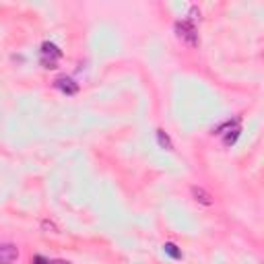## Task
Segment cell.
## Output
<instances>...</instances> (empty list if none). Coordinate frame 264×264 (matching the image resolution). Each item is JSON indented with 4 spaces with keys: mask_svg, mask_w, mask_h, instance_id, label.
I'll use <instances>...</instances> for the list:
<instances>
[{
    "mask_svg": "<svg viewBox=\"0 0 264 264\" xmlns=\"http://www.w3.org/2000/svg\"><path fill=\"white\" fill-rule=\"evenodd\" d=\"M176 33L182 41H186L190 48L198 46V33H196V27H194L192 21H177L176 23Z\"/></svg>",
    "mask_w": 264,
    "mask_h": 264,
    "instance_id": "cell-1",
    "label": "cell"
},
{
    "mask_svg": "<svg viewBox=\"0 0 264 264\" xmlns=\"http://www.w3.org/2000/svg\"><path fill=\"white\" fill-rule=\"evenodd\" d=\"M62 58V50L52 44V41H44L41 44V64L44 68H56V62Z\"/></svg>",
    "mask_w": 264,
    "mask_h": 264,
    "instance_id": "cell-2",
    "label": "cell"
},
{
    "mask_svg": "<svg viewBox=\"0 0 264 264\" xmlns=\"http://www.w3.org/2000/svg\"><path fill=\"white\" fill-rule=\"evenodd\" d=\"M54 87H56L58 91L66 93V95H77L79 93V83L71 77H58L56 81H54Z\"/></svg>",
    "mask_w": 264,
    "mask_h": 264,
    "instance_id": "cell-3",
    "label": "cell"
},
{
    "mask_svg": "<svg viewBox=\"0 0 264 264\" xmlns=\"http://www.w3.org/2000/svg\"><path fill=\"white\" fill-rule=\"evenodd\" d=\"M19 260V248L15 244H0V264H12Z\"/></svg>",
    "mask_w": 264,
    "mask_h": 264,
    "instance_id": "cell-4",
    "label": "cell"
},
{
    "mask_svg": "<svg viewBox=\"0 0 264 264\" xmlns=\"http://www.w3.org/2000/svg\"><path fill=\"white\" fill-rule=\"evenodd\" d=\"M192 196H194V200L200 202V204H204V206H211V204H213V196H211V194H208L206 190L198 188V186L192 188Z\"/></svg>",
    "mask_w": 264,
    "mask_h": 264,
    "instance_id": "cell-5",
    "label": "cell"
},
{
    "mask_svg": "<svg viewBox=\"0 0 264 264\" xmlns=\"http://www.w3.org/2000/svg\"><path fill=\"white\" fill-rule=\"evenodd\" d=\"M157 143H159V147L161 149H165V151H172L174 149V143H172V138L165 134L163 130H157Z\"/></svg>",
    "mask_w": 264,
    "mask_h": 264,
    "instance_id": "cell-6",
    "label": "cell"
},
{
    "mask_svg": "<svg viewBox=\"0 0 264 264\" xmlns=\"http://www.w3.org/2000/svg\"><path fill=\"white\" fill-rule=\"evenodd\" d=\"M163 250H165V254L172 256L174 260H179V258H182V250H179L176 244H172V242L165 244V246H163Z\"/></svg>",
    "mask_w": 264,
    "mask_h": 264,
    "instance_id": "cell-7",
    "label": "cell"
},
{
    "mask_svg": "<svg viewBox=\"0 0 264 264\" xmlns=\"http://www.w3.org/2000/svg\"><path fill=\"white\" fill-rule=\"evenodd\" d=\"M240 128H233V130H229L227 134H225V138H223V145L225 147H231V145H235V141H238L240 138Z\"/></svg>",
    "mask_w": 264,
    "mask_h": 264,
    "instance_id": "cell-8",
    "label": "cell"
},
{
    "mask_svg": "<svg viewBox=\"0 0 264 264\" xmlns=\"http://www.w3.org/2000/svg\"><path fill=\"white\" fill-rule=\"evenodd\" d=\"M50 260H46L44 256H33V260H31V264H48Z\"/></svg>",
    "mask_w": 264,
    "mask_h": 264,
    "instance_id": "cell-9",
    "label": "cell"
},
{
    "mask_svg": "<svg viewBox=\"0 0 264 264\" xmlns=\"http://www.w3.org/2000/svg\"><path fill=\"white\" fill-rule=\"evenodd\" d=\"M190 17H192V19H198V17H200V10H198L196 6H192V8H190Z\"/></svg>",
    "mask_w": 264,
    "mask_h": 264,
    "instance_id": "cell-10",
    "label": "cell"
},
{
    "mask_svg": "<svg viewBox=\"0 0 264 264\" xmlns=\"http://www.w3.org/2000/svg\"><path fill=\"white\" fill-rule=\"evenodd\" d=\"M48 264H71V262H66V260H54V262H48Z\"/></svg>",
    "mask_w": 264,
    "mask_h": 264,
    "instance_id": "cell-11",
    "label": "cell"
}]
</instances>
